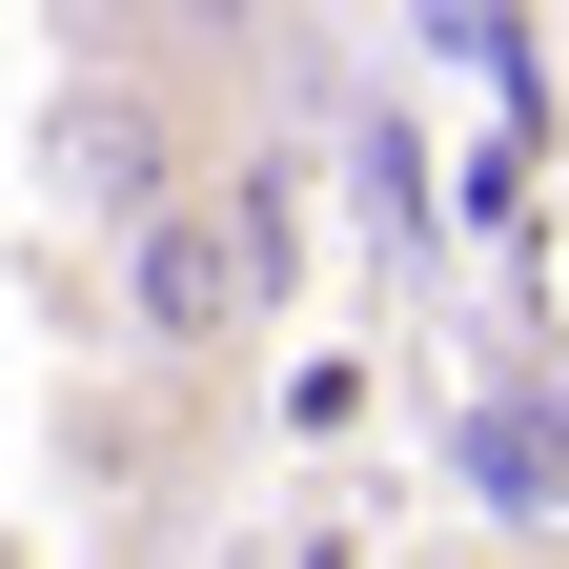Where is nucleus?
Here are the masks:
<instances>
[{"label": "nucleus", "mask_w": 569, "mask_h": 569, "mask_svg": "<svg viewBox=\"0 0 569 569\" xmlns=\"http://www.w3.org/2000/svg\"><path fill=\"white\" fill-rule=\"evenodd\" d=\"M41 183L82 203L102 244H142V224H163V203H183V102L142 82V61H102V82L61 102V142H41Z\"/></svg>", "instance_id": "nucleus-1"}, {"label": "nucleus", "mask_w": 569, "mask_h": 569, "mask_svg": "<svg viewBox=\"0 0 569 569\" xmlns=\"http://www.w3.org/2000/svg\"><path fill=\"white\" fill-rule=\"evenodd\" d=\"M264 306V264H244V224H203V203H163V224L122 244V346H224Z\"/></svg>", "instance_id": "nucleus-2"}, {"label": "nucleus", "mask_w": 569, "mask_h": 569, "mask_svg": "<svg viewBox=\"0 0 569 569\" xmlns=\"http://www.w3.org/2000/svg\"><path fill=\"white\" fill-rule=\"evenodd\" d=\"M82 21H122L142 61H244V41H264V0H82Z\"/></svg>", "instance_id": "nucleus-3"}]
</instances>
